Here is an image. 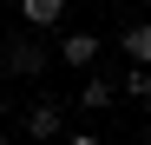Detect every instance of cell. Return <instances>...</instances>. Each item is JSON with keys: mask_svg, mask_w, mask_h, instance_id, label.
Instances as JSON below:
<instances>
[{"mask_svg": "<svg viewBox=\"0 0 151 145\" xmlns=\"http://www.w3.org/2000/svg\"><path fill=\"white\" fill-rule=\"evenodd\" d=\"M112 92H118L112 79H86V86H79V106H86V112H105V106H112Z\"/></svg>", "mask_w": 151, "mask_h": 145, "instance_id": "cell-6", "label": "cell"}, {"mask_svg": "<svg viewBox=\"0 0 151 145\" xmlns=\"http://www.w3.org/2000/svg\"><path fill=\"white\" fill-rule=\"evenodd\" d=\"M27 132H33V138H59V132H66L59 106H46V99H40V106H27Z\"/></svg>", "mask_w": 151, "mask_h": 145, "instance_id": "cell-4", "label": "cell"}, {"mask_svg": "<svg viewBox=\"0 0 151 145\" xmlns=\"http://www.w3.org/2000/svg\"><path fill=\"white\" fill-rule=\"evenodd\" d=\"M0 145H20V138H7V132H0Z\"/></svg>", "mask_w": 151, "mask_h": 145, "instance_id": "cell-9", "label": "cell"}, {"mask_svg": "<svg viewBox=\"0 0 151 145\" xmlns=\"http://www.w3.org/2000/svg\"><path fill=\"white\" fill-rule=\"evenodd\" d=\"M59 13H66V0H20V20H27V33L59 27Z\"/></svg>", "mask_w": 151, "mask_h": 145, "instance_id": "cell-2", "label": "cell"}, {"mask_svg": "<svg viewBox=\"0 0 151 145\" xmlns=\"http://www.w3.org/2000/svg\"><path fill=\"white\" fill-rule=\"evenodd\" d=\"M125 92H132V99H151V66H132V72H125Z\"/></svg>", "mask_w": 151, "mask_h": 145, "instance_id": "cell-7", "label": "cell"}, {"mask_svg": "<svg viewBox=\"0 0 151 145\" xmlns=\"http://www.w3.org/2000/svg\"><path fill=\"white\" fill-rule=\"evenodd\" d=\"M66 145H99V132H72V138H66Z\"/></svg>", "mask_w": 151, "mask_h": 145, "instance_id": "cell-8", "label": "cell"}, {"mask_svg": "<svg viewBox=\"0 0 151 145\" xmlns=\"http://www.w3.org/2000/svg\"><path fill=\"white\" fill-rule=\"evenodd\" d=\"M59 59H66V66H92V59H99V33H66V40H59Z\"/></svg>", "mask_w": 151, "mask_h": 145, "instance_id": "cell-3", "label": "cell"}, {"mask_svg": "<svg viewBox=\"0 0 151 145\" xmlns=\"http://www.w3.org/2000/svg\"><path fill=\"white\" fill-rule=\"evenodd\" d=\"M0 66H7V72H20V79H40V72H46V46H40L33 33H20V40H7Z\"/></svg>", "mask_w": 151, "mask_h": 145, "instance_id": "cell-1", "label": "cell"}, {"mask_svg": "<svg viewBox=\"0 0 151 145\" xmlns=\"http://www.w3.org/2000/svg\"><path fill=\"white\" fill-rule=\"evenodd\" d=\"M118 46L132 53V66H151V27H125V33H118Z\"/></svg>", "mask_w": 151, "mask_h": 145, "instance_id": "cell-5", "label": "cell"}]
</instances>
